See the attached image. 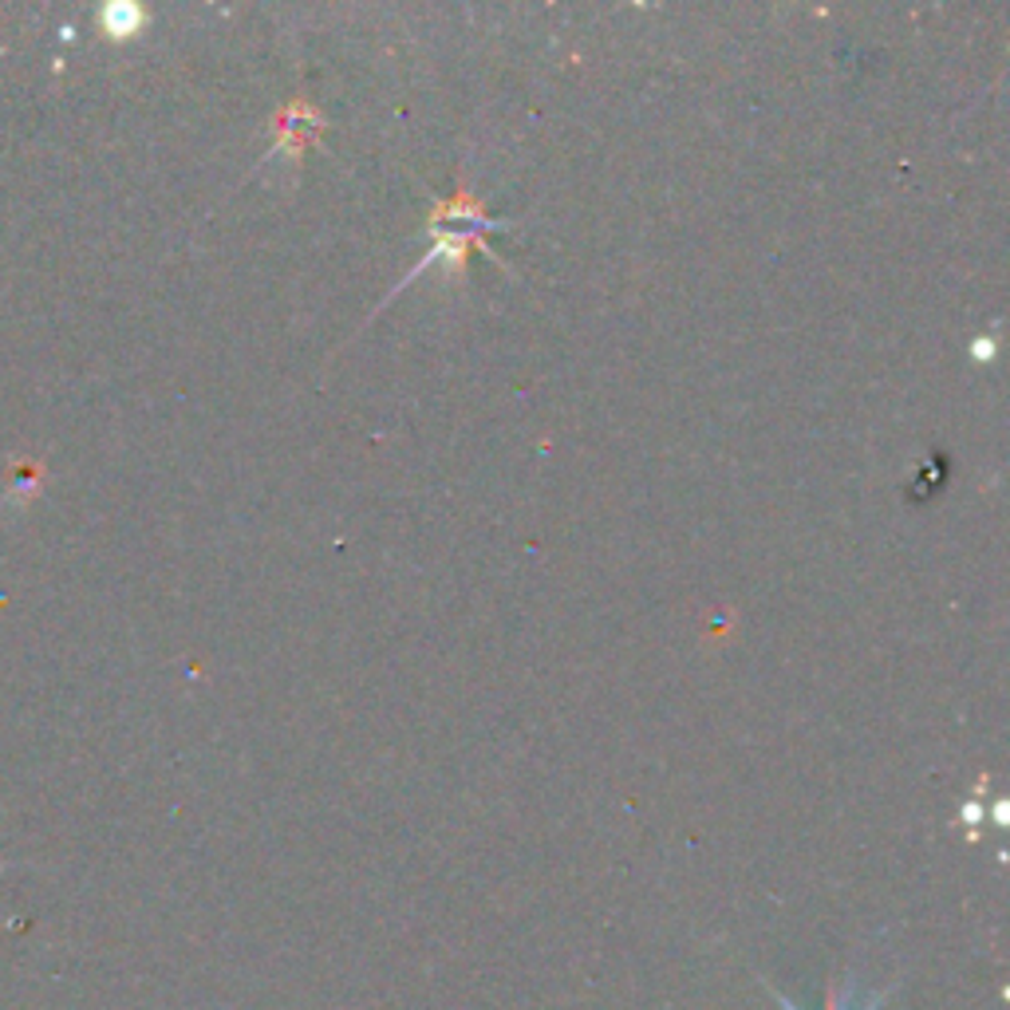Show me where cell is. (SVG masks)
Here are the masks:
<instances>
[{
	"mask_svg": "<svg viewBox=\"0 0 1010 1010\" xmlns=\"http://www.w3.org/2000/svg\"><path fill=\"white\" fill-rule=\"evenodd\" d=\"M770 994H774V1002H778L781 1010H797L794 1002H789L786 994L774 991V987H770ZM888 994H892V987H888V991H881V994H873V1002H865L861 1010H881L884 1002H888ZM845 999H848V994H841V987H829V994H825V1002H829V1007H825V1010H845Z\"/></svg>",
	"mask_w": 1010,
	"mask_h": 1010,
	"instance_id": "1",
	"label": "cell"
},
{
	"mask_svg": "<svg viewBox=\"0 0 1010 1010\" xmlns=\"http://www.w3.org/2000/svg\"><path fill=\"white\" fill-rule=\"evenodd\" d=\"M979 822H983V805L968 802V805H963V825H971V837H975V825Z\"/></svg>",
	"mask_w": 1010,
	"mask_h": 1010,
	"instance_id": "2",
	"label": "cell"
},
{
	"mask_svg": "<svg viewBox=\"0 0 1010 1010\" xmlns=\"http://www.w3.org/2000/svg\"><path fill=\"white\" fill-rule=\"evenodd\" d=\"M994 356V340H975V360H991Z\"/></svg>",
	"mask_w": 1010,
	"mask_h": 1010,
	"instance_id": "3",
	"label": "cell"
},
{
	"mask_svg": "<svg viewBox=\"0 0 1010 1010\" xmlns=\"http://www.w3.org/2000/svg\"><path fill=\"white\" fill-rule=\"evenodd\" d=\"M994 825H1007V802L994 805Z\"/></svg>",
	"mask_w": 1010,
	"mask_h": 1010,
	"instance_id": "4",
	"label": "cell"
}]
</instances>
